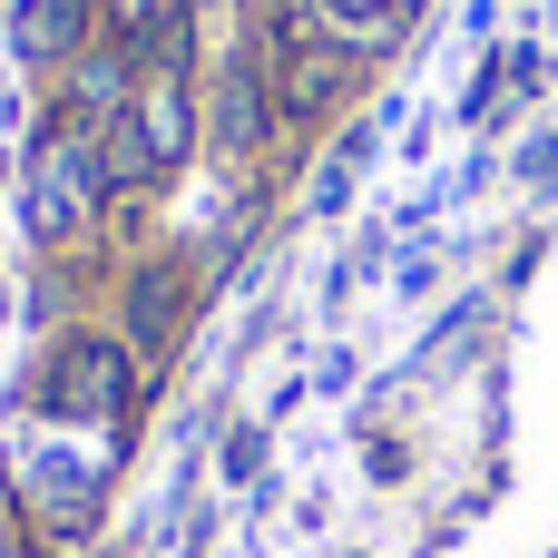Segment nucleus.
<instances>
[{
    "instance_id": "obj_1",
    "label": "nucleus",
    "mask_w": 558,
    "mask_h": 558,
    "mask_svg": "<svg viewBox=\"0 0 558 558\" xmlns=\"http://www.w3.org/2000/svg\"><path fill=\"white\" fill-rule=\"evenodd\" d=\"M98 196H108V137L78 128V118H49L39 147H29V186H20L29 235H49V245L78 235V226L98 216Z\"/></svg>"
},
{
    "instance_id": "obj_2",
    "label": "nucleus",
    "mask_w": 558,
    "mask_h": 558,
    "mask_svg": "<svg viewBox=\"0 0 558 558\" xmlns=\"http://www.w3.org/2000/svg\"><path fill=\"white\" fill-rule=\"evenodd\" d=\"M186 147H196L186 69H147V78H137V98H128V108H118V128H108V186H157Z\"/></svg>"
},
{
    "instance_id": "obj_3",
    "label": "nucleus",
    "mask_w": 558,
    "mask_h": 558,
    "mask_svg": "<svg viewBox=\"0 0 558 558\" xmlns=\"http://www.w3.org/2000/svg\"><path fill=\"white\" fill-rule=\"evenodd\" d=\"M59 422H98V432H128L137 412V353L108 343V333H69L59 363H49V392H39Z\"/></svg>"
},
{
    "instance_id": "obj_4",
    "label": "nucleus",
    "mask_w": 558,
    "mask_h": 558,
    "mask_svg": "<svg viewBox=\"0 0 558 558\" xmlns=\"http://www.w3.org/2000/svg\"><path fill=\"white\" fill-rule=\"evenodd\" d=\"M10 49H20L29 69L78 59V49H88V0H20V10H10Z\"/></svg>"
},
{
    "instance_id": "obj_5",
    "label": "nucleus",
    "mask_w": 558,
    "mask_h": 558,
    "mask_svg": "<svg viewBox=\"0 0 558 558\" xmlns=\"http://www.w3.org/2000/svg\"><path fill=\"white\" fill-rule=\"evenodd\" d=\"M265 128H275L265 69H255V59H226V147L245 157V147H265Z\"/></svg>"
},
{
    "instance_id": "obj_6",
    "label": "nucleus",
    "mask_w": 558,
    "mask_h": 558,
    "mask_svg": "<svg viewBox=\"0 0 558 558\" xmlns=\"http://www.w3.org/2000/svg\"><path fill=\"white\" fill-rule=\"evenodd\" d=\"M128 333H137V343H167V333H177V265H157V275L128 284Z\"/></svg>"
},
{
    "instance_id": "obj_7",
    "label": "nucleus",
    "mask_w": 558,
    "mask_h": 558,
    "mask_svg": "<svg viewBox=\"0 0 558 558\" xmlns=\"http://www.w3.org/2000/svg\"><path fill=\"white\" fill-rule=\"evenodd\" d=\"M363 147H373V137H343V147H333V167L314 177V216H333V206L353 196V167H363Z\"/></svg>"
},
{
    "instance_id": "obj_8",
    "label": "nucleus",
    "mask_w": 558,
    "mask_h": 558,
    "mask_svg": "<svg viewBox=\"0 0 558 558\" xmlns=\"http://www.w3.org/2000/svg\"><path fill=\"white\" fill-rule=\"evenodd\" d=\"M108 10H118V20H128V39H147V29H157V20H167V10H186V0H108Z\"/></svg>"
},
{
    "instance_id": "obj_9",
    "label": "nucleus",
    "mask_w": 558,
    "mask_h": 558,
    "mask_svg": "<svg viewBox=\"0 0 558 558\" xmlns=\"http://www.w3.org/2000/svg\"><path fill=\"white\" fill-rule=\"evenodd\" d=\"M0 558H10V520H0Z\"/></svg>"
}]
</instances>
